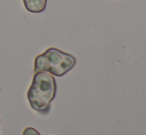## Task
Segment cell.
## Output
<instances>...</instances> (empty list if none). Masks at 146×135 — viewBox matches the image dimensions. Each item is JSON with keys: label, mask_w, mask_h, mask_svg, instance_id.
<instances>
[{"label": "cell", "mask_w": 146, "mask_h": 135, "mask_svg": "<svg viewBox=\"0 0 146 135\" xmlns=\"http://www.w3.org/2000/svg\"><path fill=\"white\" fill-rule=\"evenodd\" d=\"M57 93V83L54 75L46 71L35 73L27 99L33 110L43 115L51 111V103Z\"/></svg>", "instance_id": "obj_1"}, {"label": "cell", "mask_w": 146, "mask_h": 135, "mask_svg": "<svg viewBox=\"0 0 146 135\" xmlns=\"http://www.w3.org/2000/svg\"><path fill=\"white\" fill-rule=\"evenodd\" d=\"M77 64L76 58L59 49L49 48L38 55L34 62V73L46 71L55 77H63Z\"/></svg>", "instance_id": "obj_2"}, {"label": "cell", "mask_w": 146, "mask_h": 135, "mask_svg": "<svg viewBox=\"0 0 146 135\" xmlns=\"http://www.w3.org/2000/svg\"><path fill=\"white\" fill-rule=\"evenodd\" d=\"M24 7L30 13H41L46 9L47 0H22Z\"/></svg>", "instance_id": "obj_3"}, {"label": "cell", "mask_w": 146, "mask_h": 135, "mask_svg": "<svg viewBox=\"0 0 146 135\" xmlns=\"http://www.w3.org/2000/svg\"><path fill=\"white\" fill-rule=\"evenodd\" d=\"M23 135H41L37 131L35 128H32V127H27L24 129L23 131Z\"/></svg>", "instance_id": "obj_4"}, {"label": "cell", "mask_w": 146, "mask_h": 135, "mask_svg": "<svg viewBox=\"0 0 146 135\" xmlns=\"http://www.w3.org/2000/svg\"><path fill=\"white\" fill-rule=\"evenodd\" d=\"M0 91H1V89H0Z\"/></svg>", "instance_id": "obj_5"}]
</instances>
